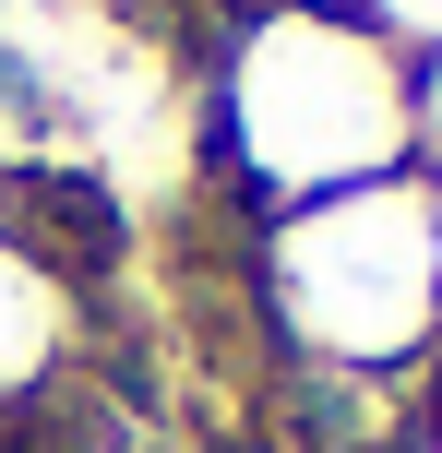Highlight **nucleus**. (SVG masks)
I'll return each mask as SVG.
<instances>
[{"label":"nucleus","mask_w":442,"mask_h":453,"mask_svg":"<svg viewBox=\"0 0 442 453\" xmlns=\"http://www.w3.org/2000/svg\"><path fill=\"white\" fill-rule=\"evenodd\" d=\"M204 143L228 167V191L263 215L359 191V180H407L419 167L407 48L383 24H359L347 0H252L215 36Z\"/></svg>","instance_id":"nucleus-1"},{"label":"nucleus","mask_w":442,"mask_h":453,"mask_svg":"<svg viewBox=\"0 0 442 453\" xmlns=\"http://www.w3.org/2000/svg\"><path fill=\"white\" fill-rule=\"evenodd\" d=\"M252 298L275 322L287 370H371L419 382L442 370V250H430V180H359L323 203H287L252 226Z\"/></svg>","instance_id":"nucleus-2"},{"label":"nucleus","mask_w":442,"mask_h":453,"mask_svg":"<svg viewBox=\"0 0 442 453\" xmlns=\"http://www.w3.org/2000/svg\"><path fill=\"white\" fill-rule=\"evenodd\" d=\"M72 334H84V287H72L60 239L24 203H0V418L72 370Z\"/></svg>","instance_id":"nucleus-3"},{"label":"nucleus","mask_w":442,"mask_h":453,"mask_svg":"<svg viewBox=\"0 0 442 453\" xmlns=\"http://www.w3.org/2000/svg\"><path fill=\"white\" fill-rule=\"evenodd\" d=\"M407 119H419V180H430V167H442V48L407 60Z\"/></svg>","instance_id":"nucleus-4"},{"label":"nucleus","mask_w":442,"mask_h":453,"mask_svg":"<svg viewBox=\"0 0 442 453\" xmlns=\"http://www.w3.org/2000/svg\"><path fill=\"white\" fill-rule=\"evenodd\" d=\"M347 12H359V24H383L407 60H419V48H442V0H347Z\"/></svg>","instance_id":"nucleus-5"},{"label":"nucleus","mask_w":442,"mask_h":453,"mask_svg":"<svg viewBox=\"0 0 442 453\" xmlns=\"http://www.w3.org/2000/svg\"><path fill=\"white\" fill-rule=\"evenodd\" d=\"M430 250H442V167H430Z\"/></svg>","instance_id":"nucleus-6"}]
</instances>
